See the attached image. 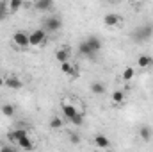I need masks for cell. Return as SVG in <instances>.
Segmentation results:
<instances>
[{
	"label": "cell",
	"mask_w": 153,
	"mask_h": 152,
	"mask_svg": "<svg viewBox=\"0 0 153 152\" xmlns=\"http://www.w3.org/2000/svg\"><path fill=\"white\" fill-rule=\"evenodd\" d=\"M22 7H23V2H22V0H9V2H7L9 14H11V13H16V11H20Z\"/></svg>",
	"instance_id": "obj_18"
},
{
	"label": "cell",
	"mask_w": 153,
	"mask_h": 152,
	"mask_svg": "<svg viewBox=\"0 0 153 152\" xmlns=\"http://www.w3.org/2000/svg\"><path fill=\"white\" fill-rule=\"evenodd\" d=\"M93 143L98 147V149H111V140L105 136V134H96L94 138H93Z\"/></svg>",
	"instance_id": "obj_8"
},
{
	"label": "cell",
	"mask_w": 153,
	"mask_h": 152,
	"mask_svg": "<svg viewBox=\"0 0 153 152\" xmlns=\"http://www.w3.org/2000/svg\"><path fill=\"white\" fill-rule=\"evenodd\" d=\"M55 59L62 65V63H68L70 61V48L68 47H61V48H57V52H55Z\"/></svg>",
	"instance_id": "obj_9"
},
{
	"label": "cell",
	"mask_w": 153,
	"mask_h": 152,
	"mask_svg": "<svg viewBox=\"0 0 153 152\" xmlns=\"http://www.w3.org/2000/svg\"><path fill=\"white\" fill-rule=\"evenodd\" d=\"M25 136H29V131L23 129V127H18V129H14L13 132H9V140L14 141V143H18V140H22V138H25Z\"/></svg>",
	"instance_id": "obj_10"
},
{
	"label": "cell",
	"mask_w": 153,
	"mask_h": 152,
	"mask_svg": "<svg viewBox=\"0 0 153 152\" xmlns=\"http://www.w3.org/2000/svg\"><path fill=\"white\" fill-rule=\"evenodd\" d=\"M61 109H62V114H64L68 120H71V118H73V116H76V113H78L75 106L68 102V99H64V100L61 102Z\"/></svg>",
	"instance_id": "obj_5"
},
{
	"label": "cell",
	"mask_w": 153,
	"mask_h": 152,
	"mask_svg": "<svg viewBox=\"0 0 153 152\" xmlns=\"http://www.w3.org/2000/svg\"><path fill=\"white\" fill-rule=\"evenodd\" d=\"M13 43H14L18 48H27V47H30V45H29V32H25V31H16V32L13 34Z\"/></svg>",
	"instance_id": "obj_4"
},
{
	"label": "cell",
	"mask_w": 153,
	"mask_h": 152,
	"mask_svg": "<svg viewBox=\"0 0 153 152\" xmlns=\"http://www.w3.org/2000/svg\"><path fill=\"white\" fill-rule=\"evenodd\" d=\"M70 122H71L73 125H76V127H80V125L84 123V114H82V113H76V116H73Z\"/></svg>",
	"instance_id": "obj_25"
},
{
	"label": "cell",
	"mask_w": 153,
	"mask_h": 152,
	"mask_svg": "<svg viewBox=\"0 0 153 152\" xmlns=\"http://www.w3.org/2000/svg\"><path fill=\"white\" fill-rule=\"evenodd\" d=\"M14 111H16V109H14L13 104H4V106H2V113L5 114V116H14Z\"/></svg>",
	"instance_id": "obj_23"
},
{
	"label": "cell",
	"mask_w": 153,
	"mask_h": 152,
	"mask_svg": "<svg viewBox=\"0 0 153 152\" xmlns=\"http://www.w3.org/2000/svg\"><path fill=\"white\" fill-rule=\"evenodd\" d=\"M50 129H53V131L62 129V118H59V116H52V118H50Z\"/></svg>",
	"instance_id": "obj_22"
},
{
	"label": "cell",
	"mask_w": 153,
	"mask_h": 152,
	"mask_svg": "<svg viewBox=\"0 0 153 152\" xmlns=\"http://www.w3.org/2000/svg\"><path fill=\"white\" fill-rule=\"evenodd\" d=\"M62 22L59 16H46L45 18V32H57L61 29Z\"/></svg>",
	"instance_id": "obj_3"
},
{
	"label": "cell",
	"mask_w": 153,
	"mask_h": 152,
	"mask_svg": "<svg viewBox=\"0 0 153 152\" xmlns=\"http://www.w3.org/2000/svg\"><path fill=\"white\" fill-rule=\"evenodd\" d=\"M139 136H141L143 141H150L153 138V129L150 125H143V127L139 129Z\"/></svg>",
	"instance_id": "obj_14"
},
{
	"label": "cell",
	"mask_w": 153,
	"mask_h": 152,
	"mask_svg": "<svg viewBox=\"0 0 153 152\" xmlns=\"http://www.w3.org/2000/svg\"><path fill=\"white\" fill-rule=\"evenodd\" d=\"M78 54H80V56H84V57H89V59H93V57L96 56V54L89 48V45L85 43V39L78 43Z\"/></svg>",
	"instance_id": "obj_11"
},
{
	"label": "cell",
	"mask_w": 153,
	"mask_h": 152,
	"mask_svg": "<svg viewBox=\"0 0 153 152\" xmlns=\"http://www.w3.org/2000/svg\"><path fill=\"white\" fill-rule=\"evenodd\" d=\"M46 41V32L45 29H36L29 34V45L30 47H41Z\"/></svg>",
	"instance_id": "obj_1"
},
{
	"label": "cell",
	"mask_w": 153,
	"mask_h": 152,
	"mask_svg": "<svg viewBox=\"0 0 153 152\" xmlns=\"http://www.w3.org/2000/svg\"><path fill=\"white\" fill-rule=\"evenodd\" d=\"M123 102H125V93H123L121 90H116L114 93H112V104L119 106V104H123Z\"/></svg>",
	"instance_id": "obj_21"
},
{
	"label": "cell",
	"mask_w": 153,
	"mask_h": 152,
	"mask_svg": "<svg viewBox=\"0 0 153 152\" xmlns=\"http://www.w3.org/2000/svg\"><path fill=\"white\" fill-rule=\"evenodd\" d=\"M135 75V70H134V66H126L123 72H121V79L125 81V82H130L132 79Z\"/></svg>",
	"instance_id": "obj_19"
},
{
	"label": "cell",
	"mask_w": 153,
	"mask_h": 152,
	"mask_svg": "<svg viewBox=\"0 0 153 152\" xmlns=\"http://www.w3.org/2000/svg\"><path fill=\"white\" fill-rule=\"evenodd\" d=\"M52 5H53L52 0H38L34 4V9H38V11H48V9H52Z\"/></svg>",
	"instance_id": "obj_17"
},
{
	"label": "cell",
	"mask_w": 153,
	"mask_h": 152,
	"mask_svg": "<svg viewBox=\"0 0 153 152\" xmlns=\"http://www.w3.org/2000/svg\"><path fill=\"white\" fill-rule=\"evenodd\" d=\"M121 22H123V18H121L117 13H107V14L103 16V23H105L107 27H117Z\"/></svg>",
	"instance_id": "obj_6"
},
{
	"label": "cell",
	"mask_w": 153,
	"mask_h": 152,
	"mask_svg": "<svg viewBox=\"0 0 153 152\" xmlns=\"http://www.w3.org/2000/svg\"><path fill=\"white\" fill-rule=\"evenodd\" d=\"M61 72H64L66 75H71V77H76V75H78V70H76V68L71 65V63H70V61L61 65Z\"/></svg>",
	"instance_id": "obj_16"
},
{
	"label": "cell",
	"mask_w": 153,
	"mask_h": 152,
	"mask_svg": "<svg viewBox=\"0 0 153 152\" xmlns=\"http://www.w3.org/2000/svg\"><path fill=\"white\" fill-rule=\"evenodd\" d=\"M152 34H153L152 25H141V27H137V29L134 31L132 38L137 39V41H146L148 38H152Z\"/></svg>",
	"instance_id": "obj_2"
},
{
	"label": "cell",
	"mask_w": 153,
	"mask_h": 152,
	"mask_svg": "<svg viewBox=\"0 0 153 152\" xmlns=\"http://www.w3.org/2000/svg\"><path fill=\"white\" fill-rule=\"evenodd\" d=\"M2 86H4V77L0 75V88H2Z\"/></svg>",
	"instance_id": "obj_28"
},
{
	"label": "cell",
	"mask_w": 153,
	"mask_h": 152,
	"mask_svg": "<svg viewBox=\"0 0 153 152\" xmlns=\"http://www.w3.org/2000/svg\"><path fill=\"white\" fill-rule=\"evenodd\" d=\"M18 145H20V149H23V150H34V147H36V143L29 138V136H25V138H22V140H18Z\"/></svg>",
	"instance_id": "obj_15"
},
{
	"label": "cell",
	"mask_w": 153,
	"mask_h": 152,
	"mask_svg": "<svg viewBox=\"0 0 153 152\" xmlns=\"http://www.w3.org/2000/svg\"><path fill=\"white\" fill-rule=\"evenodd\" d=\"M9 16V9H7V2H0V22L5 20Z\"/></svg>",
	"instance_id": "obj_24"
},
{
	"label": "cell",
	"mask_w": 153,
	"mask_h": 152,
	"mask_svg": "<svg viewBox=\"0 0 153 152\" xmlns=\"http://www.w3.org/2000/svg\"><path fill=\"white\" fill-rule=\"evenodd\" d=\"M85 43L89 45V48H91L94 54L102 48V41H100V38H98V36H89V38L85 39Z\"/></svg>",
	"instance_id": "obj_13"
},
{
	"label": "cell",
	"mask_w": 153,
	"mask_h": 152,
	"mask_svg": "<svg viewBox=\"0 0 153 152\" xmlns=\"http://www.w3.org/2000/svg\"><path fill=\"white\" fill-rule=\"evenodd\" d=\"M152 65H153V57L150 54H141L137 57V66L139 68H150Z\"/></svg>",
	"instance_id": "obj_12"
},
{
	"label": "cell",
	"mask_w": 153,
	"mask_h": 152,
	"mask_svg": "<svg viewBox=\"0 0 153 152\" xmlns=\"http://www.w3.org/2000/svg\"><path fill=\"white\" fill-rule=\"evenodd\" d=\"M4 86H7V88H11V90H20V88L23 86V82L20 81V77L7 75V77H4Z\"/></svg>",
	"instance_id": "obj_7"
},
{
	"label": "cell",
	"mask_w": 153,
	"mask_h": 152,
	"mask_svg": "<svg viewBox=\"0 0 153 152\" xmlns=\"http://www.w3.org/2000/svg\"><path fill=\"white\" fill-rule=\"evenodd\" d=\"M70 141H71L73 145H78V143H80V134H76V132H70Z\"/></svg>",
	"instance_id": "obj_26"
},
{
	"label": "cell",
	"mask_w": 153,
	"mask_h": 152,
	"mask_svg": "<svg viewBox=\"0 0 153 152\" xmlns=\"http://www.w3.org/2000/svg\"><path fill=\"white\" fill-rule=\"evenodd\" d=\"M91 91L94 95H103L105 93V84L103 82H93L91 84Z\"/></svg>",
	"instance_id": "obj_20"
},
{
	"label": "cell",
	"mask_w": 153,
	"mask_h": 152,
	"mask_svg": "<svg viewBox=\"0 0 153 152\" xmlns=\"http://www.w3.org/2000/svg\"><path fill=\"white\" fill-rule=\"evenodd\" d=\"M0 152H18V150H16L14 147H9V145H7V147H2V149H0Z\"/></svg>",
	"instance_id": "obj_27"
}]
</instances>
